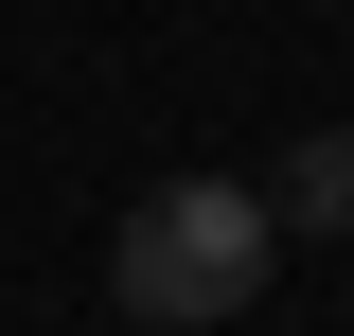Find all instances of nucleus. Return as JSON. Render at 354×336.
Masks as SVG:
<instances>
[{
	"label": "nucleus",
	"mask_w": 354,
	"mask_h": 336,
	"mask_svg": "<svg viewBox=\"0 0 354 336\" xmlns=\"http://www.w3.org/2000/svg\"><path fill=\"white\" fill-rule=\"evenodd\" d=\"M266 195L248 177H160V195L106 230V301H124L142 336H213V319H248L266 301Z\"/></svg>",
	"instance_id": "obj_1"
},
{
	"label": "nucleus",
	"mask_w": 354,
	"mask_h": 336,
	"mask_svg": "<svg viewBox=\"0 0 354 336\" xmlns=\"http://www.w3.org/2000/svg\"><path fill=\"white\" fill-rule=\"evenodd\" d=\"M248 195H266V230H354V124L283 142V177H248Z\"/></svg>",
	"instance_id": "obj_2"
}]
</instances>
